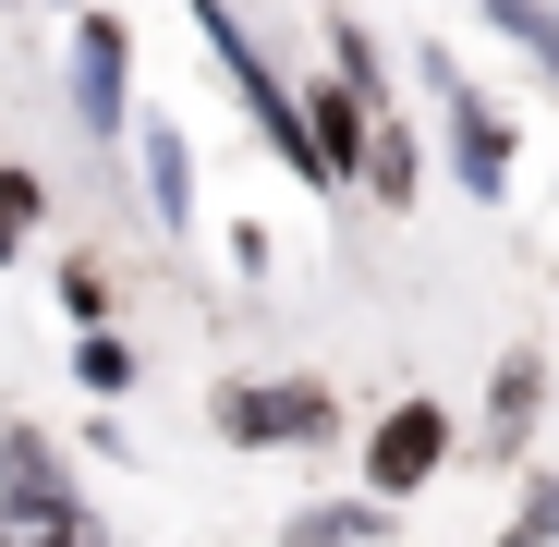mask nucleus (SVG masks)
I'll return each instance as SVG.
<instances>
[{"instance_id": "nucleus-1", "label": "nucleus", "mask_w": 559, "mask_h": 547, "mask_svg": "<svg viewBox=\"0 0 559 547\" xmlns=\"http://www.w3.org/2000/svg\"><path fill=\"white\" fill-rule=\"evenodd\" d=\"M0 547H98V511L73 499L49 426H0Z\"/></svg>"}, {"instance_id": "nucleus-2", "label": "nucleus", "mask_w": 559, "mask_h": 547, "mask_svg": "<svg viewBox=\"0 0 559 547\" xmlns=\"http://www.w3.org/2000/svg\"><path fill=\"white\" fill-rule=\"evenodd\" d=\"M207 426H219L231 450H305V438H329V426H341V402H329L317 378H219Z\"/></svg>"}, {"instance_id": "nucleus-3", "label": "nucleus", "mask_w": 559, "mask_h": 547, "mask_svg": "<svg viewBox=\"0 0 559 547\" xmlns=\"http://www.w3.org/2000/svg\"><path fill=\"white\" fill-rule=\"evenodd\" d=\"M438 463H450V414H438V402H390L378 438H365V487H378V499H414Z\"/></svg>"}, {"instance_id": "nucleus-4", "label": "nucleus", "mask_w": 559, "mask_h": 547, "mask_svg": "<svg viewBox=\"0 0 559 547\" xmlns=\"http://www.w3.org/2000/svg\"><path fill=\"white\" fill-rule=\"evenodd\" d=\"M438 85H450V134H462V182H475V195H499L511 182V134H499V110L475 98V85H462L450 61H438Z\"/></svg>"}, {"instance_id": "nucleus-5", "label": "nucleus", "mask_w": 559, "mask_h": 547, "mask_svg": "<svg viewBox=\"0 0 559 547\" xmlns=\"http://www.w3.org/2000/svg\"><path fill=\"white\" fill-rule=\"evenodd\" d=\"M73 98H85V122H98V134L122 122V25H110V13L73 25Z\"/></svg>"}, {"instance_id": "nucleus-6", "label": "nucleus", "mask_w": 559, "mask_h": 547, "mask_svg": "<svg viewBox=\"0 0 559 547\" xmlns=\"http://www.w3.org/2000/svg\"><path fill=\"white\" fill-rule=\"evenodd\" d=\"M378 535H390V511H353V499L293 511V547H378Z\"/></svg>"}, {"instance_id": "nucleus-7", "label": "nucleus", "mask_w": 559, "mask_h": 547, "mask_svg": "<svg viewBox=\"0 0 559 547\" xmlns=\"http://www.w3.org/2000/svg\"><path fill=\"white\" fill-rule=\"evenodd\" d=\"M523 438H535V353L499 365V426H487V450H523Z\"/></svg>"}, {"instance_id": "nucleus-8", "label": "nucleus", "mask_w": 559, "mask_h": 547, "mask_svg": "<svg viewBox=\"0 0 559 547\" xmlns=\"http://www.w3.org/2000/svg\"><path fill=\"white\" fill-rule=\"evenodd\" d=\"M146 195H158V231H182V195H195V170H182V134L158 122V146H146Z\"/></svg>"}, {"instance_id": "nucleus-9", "label": "nucleus", "mask_w": 559, "mask_h": 547, "mask_svg": "<svg viewBox=\"0 0 559 547\" xmlns=\"http://www.w3.org/2000/svg\"><path fill=\"white\" fill-rule=\"evenodd\" d=\"M511 547H559V487H535V499H523V535H511Z\"/></svg>"}, {"instance_id": "nucleus-10", "label": "nucleus", "mask_w": 559, "mask_h": 547, "mask_svg": "<svg viewBox=\"0 0 559 547\" xmlns=\"http://www.w3.org/2000/svg\"><path fill=\"white\" fill-rule=\"evenodd\" d=\"M0 255H13V231H0Z\"/></svg>"}]
</instances>
